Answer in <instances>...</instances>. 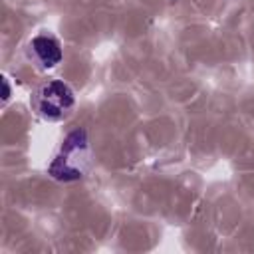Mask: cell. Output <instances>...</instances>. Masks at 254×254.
Listing matches in <instances>:
<instances>
[{
  "label": "cell",
  "mask_w": 254,
  "mask_h": 254,
  "mask_svg": "<svg viewBox=\"0 0 254 254\" xmlns=\"http://www.w3.org/2000/svg\"><path fill=\"white\" fill-rule=\"evenodd\" d=\"M89 161L91 153L87 133L83 129H75L64 139L58 155L48 167V173L58 181H75L85 175V171L89 169Z\"/></svg>",
  "instance_id": "obj_1"
},
{
  "label": "cell",
  "mask_w": 254,
  "mask_h": 254,
  "mask_svg": "<svg viewBox=\"0 0 254 254\" xmlns=\"http://www.w3.org/2000/svg\"><path fill=\"white\" fill-rule=\"evenodd\" d=\"M2 85H4V93H2V99L6 101V99L10 97V87H8V79H6V77L2 79Z\"/></svg>",
  "instance_id": "obj_4"
},
{
  "label": "cell",
  "mask_w": 254,
  "mask_h": 254,
  "mask_svg": "<svg viewBox=\"0 0 254 254\" xmlns=\"http://www.w3.org/2000/svg\"><path fill=\"white\" fill-rule=\"evenodd\" d=\"M32 52L46 67H52V65L60 64V60H62V48H60L58 40L52 36H44V34L36 36L32 40Z\"/></svg>",
  "instance_id": "obj_3"
},
{
  "label": "cell",
  "mask_w": 254,
  "mask_h": 254,
  "mask_svg": "<svg viewBox=\"0 0 254 254\" xmlns=\"http://www.w3.org/2000/svg\"><path fill=\"white\" fill-rule=\"evenodd\" d=\"M34 107L44 119L56 121L62 119L71 107H73V91L67 83L54 79L40 87V91L34 97Z\"/></svg>",
  "instance_id": "obj_2"
}]
</instances>
